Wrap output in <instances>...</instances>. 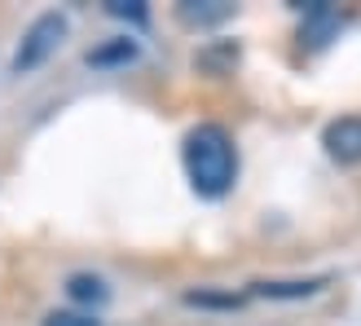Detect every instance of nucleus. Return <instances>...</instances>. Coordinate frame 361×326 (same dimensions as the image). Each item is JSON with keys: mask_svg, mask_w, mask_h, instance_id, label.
<instances>
[{"mask_svg": "<svg viewBox=\"0 0 361 326\" xmlns=\"http://www.w3.org/2000/svg\"><path fill=\"white\" fill-rule=\"evenodd\" d=\"M62 40H66V18L62 13H40L27 27L23 44H18V53H13V76H31V71H40L53 53L62 49Z\"/></svg>", "mask_w": 361, "mask_h": 326, "instance_id": "2", "label": "nucleus"}, {"mask_svg": "<svg viewBox=\"0 0 361 326\" xmlns=\"http://www.w3.org/2000/svg\"><path fill=\"white\" fill-rule=\"evenodd\" d=\"M66 296L75 304H106V300H111V291H106V282L97 274H75L66 282Z\"/></svg>", "mask_w": 361, "mask_h": 326, "instance_id": "7", "label": "nucleus"}, {"mask_svg": "<svg viewBox=\"0 0 361 326\" xmlns=\"http://www.w3.org/2000/svg\"><path fill=\"white\" fill-rule=\"evenodd\" d=\"M339 31V9L326 5V0H313L309 9H304V23H300V40L309 49H322Z\"/></svg>", "mask_w": 361, "mask_h": 326, "instance_id": "4", "label": "nucleus"}, {"mask_svg": "<svg viewBox=\"0 0 361 326\" xmlns=\"http://www.w3.org/2000/svg\"><path fill=\"white\" fill-rule=\"evenodd\" d=\"M133 58H137V40H115V44L88 53V66H115V62H133Z\"/></svg>", "mask_w": 361, "mask_h": 326, "instance_id": "8", "label": "nucleus"}, {"mask_svg": "<svg viewBox=\"0 0 361 326\" xmlns=\"http://www.w3.org/2000/svg\"><path fill=\"white\" fill-rule=\"evenodd\" d=\"M180 159H185V176L198 198H225L233 190V181H238V146H233V137L221 123L190 128Z\"/></svg>", "mask_w": 361, "mask_h": 326, "instance_id": "1", "label": "nucleus"}, {"mask_svg": "<svg viewBox=\"0 0 361 326\" xmlns=\"http://www.w3.org/2000/svg\"><path fill=\"white\" fill-rule=\"evenodd\" d=\"M322 146H326V155L339 163V168H357L361 163V115L331 119L326 133H322Z\"/></svg>", "mask_w": 361, "mask_h": 326, "instance_id": "3", "label": "nucleus"}, {"mask_svg": "<svg viewBox=\"0 0 361 326\" xmlns=\"http://www.w3.org/2000/svg\"><path fill=\"white\" fill-rule=\"evenodd\" d=\"M40 326H102L93 313H75V309H53Z\"/></svg>", "mask_w": 361, "mask_h": 326, "instance_id": "9", "label": "nucleus"}, {"mask_svg": "<svg viewBox=\"0 0 361 326\" xmlns=\"http://www.w3.org/2000/svg\"><path fill=\"white\" fill-rule=\"evenodd\" d=\"M331 278H300V282H256L251 291L264 296V300H304V296H317Z\"/></svg>", "mask_w": 361, "mask_h": 326, "instance_id": "5", "label": "nucleus"}, {"mask_svg": "<svg viewBox=\"0 0 361 326\" xmlns=\"http://www.w3.org/2000/svg\"><path fill=\"white\" fill-rule=\"evenodd\" d=\"M106 13L133 18V23H146V5H141V0H111V5H106Z\"/></svg>", "mask_w": 361, "mask_h": 326, "instance_id": "10", "label": "nucleus"}, {"mask_svg": "<svg viewBox=\"0 0 361 326\" xmlns=\"http://www.w3.org/2000/svg\"><path fill=\"white\" fill-rule=\"evenodd\" d=\"M176 13H180V23H190V27H216V23H225V18L233 13V5L229 0H203V5L185 0Z\"/></svg>", "mask_w": 361, "mask_h": 326, "instance_id": "6", "label": "nucleus"}]
</instances>
